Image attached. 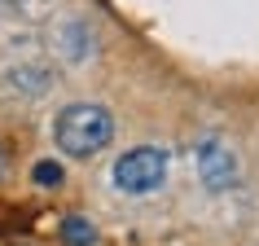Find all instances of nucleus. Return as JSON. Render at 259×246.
<instances>
[{
    "instance_id": "1",
    "label": "nucleus",
    "mask_w": 259,
    "mask_h": 246,
    "mask_svg": "<svg viewBox=\"0 0 259 246\" xmlns=\"http://www.w3.org/2000/svg\"><path fill=\"white\" fill-rule=\"evenodd\" d=\"M53 141L66 158H93L114 141V114L97 101H75L53 119Z\"/></svg>"
},
{
    "instance_id": "2",
    "label": "nucleus",
    "mask_w": 259,
    "mask_h": 246,
    "mask_svg": "<svg viewBox=\"0 0 259 246\" xmlns=\"http://www.w3.org/2000/svg\"><path fill=\"white\" fill-rule=\"evenodd\" d=\"M167 172H171V154H167L163 145H137V150L123 154V158H114L110 180H114V189L127 193V198H145V193L163 189Z\"/></svg>"
},
{
    "instance_id": "3",
    "label": "nucleus",
    "mask_w": 259,
    "mask_h": 246,
    "mask_svg": "<svg viewBox=\"0 0 259 246\" xmlns=\"http://www.w3.org/2000/svg\"><path fill=\"white\" fill-rule=\"evenodd\" d=\"M193 167H198V176H202V185L211 193H224V189H233L242 180V158H237V150L224 137H215V132L198 137V145H193Z\"/></svg>"
},
{
    "instance_id": "4",
    "label": "nucleus",
    "mask_w": 259,
    "mask_h": 246,
    "mask_svg": "<svg viewBox=\"0 0 259 246\" xmlns=\"http://www.w3.org/2000/svg\"><path fill=\"white\" fill-rule=\"evenodd\" d=\"M53 84H57V75H53V66H44V62H14V66L0 70V88L9 97H22V101L49 97Z\"/></svg>"
},
{
    "instance_id": "5",
    "label": "nucleus",
    "mask_w": 259,
    "mask_h": 246,
    "mask_svg": "<svg viewBox=\"0 0 259 246\" xmlns=\"http://www.w3.org/2000/svg\"><path fill=\"white\" fill-rule=\"evenodd\" d=\"M53 49L66 57V62H88V57H93V49H97L93 27H88L83 18H66V22H57V31H53Z\"/></svg>"
},
{
    "instance_id": "6",
    "label": "nucleus",
    "mask_w": 259,
    "mask_h": 246,
    "mask_svg": "<svg viewBox=\"0 0 259 246\" xmlns=\"http://www.w3.org/2000/svg\"><path fill=\"white\" fill-rule=\"evenodd\" d=\"M62 242L66 246H93L97 242V224L83 216H66L62 220Z\"/></svg>"
},
{
    "instance_id": "7",
    "label": "nucleus",
    "mask_w": 259,
    "mask_h": 246,
    "mask_svg": "<svg viewBox=\"0 0 259 246\" xmlns=\"http://www.w3.org/2000/svg\"><path fill=\"white\" fill-rule=\"evenodd\" d=\"M31 180L44 185V189H57V185H62V163H53V158L35 163V167H31Z\"/></svg>"
},
{
    "instance_id": "8",
    "label": "nucleus",
    "mask_w": 259,
    "mask_h": 246,
    "mask_svg": "<svg viewBox=\"0 0 259 246\" xmlns=\"http://www.w3.org/2000/svg\"><path fill=\"white\" fill-rule=\"evenodd\" d=\"M0 180H5V154H0Z\"/></svg>"
},
{
    "instance_id": "9",
    "label": "nucleus",
    "mask_w": 259,
    "mask_h": 246,
    "mask_svg": "<svg viewBox=\"0 0 259 246\" xmlns=\"http://www.w3.org/2000/svg\"><path fill=\"white\" fill-rule=\"evenodd\" d=\"M9 5H22V0H9Z\"/></svg>"
}]
</instances>
